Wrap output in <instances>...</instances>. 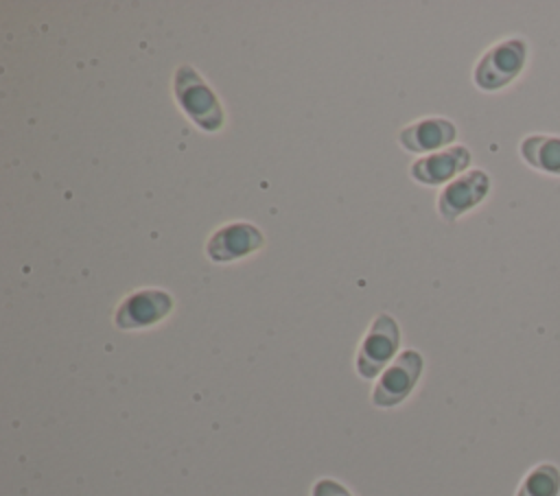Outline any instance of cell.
<instances>
[{
	"label": "cell",
	"instance_id": "5",
	"mask_svg": "<svg viewBox=\"0 0 560 496\" xmlns=\"http://www.w3.org/2000/svg\"><path fill=\"white\" fill-rule=\"evenodd\" d=\"M173 310V297L164 288L131 291L114 310L118 330H142L164 321Z\"/></svg>",
	"mask_w": 560,
	"mask_h": 496
},
{
	"label": "cell",
	"instance_id": "9",
	"mask_svg": "<svg viewBox=\"0 0 560 496\" xmlns=\"http://www.w3.org/2000/svg\"><path fill=\"white\" fill-rule=\"evenodd\" d=\"M455 135H457V129L451 120L440 116H429L402 127L398 131V142L411 153H427V151H435L451 144Z\"/></svg>",
	"mask_w": 560,
	"mask_h": 496
},
{
	"label": "cell",
	"instance_id": "10",
	"mask_svg": "<svg viewBox=\"0 0 560 496\" xmlns=\"http://www.w3.org/2000/svg\"><path fill=\"white\" fill-rule=\"evenodd\" d=\"M521 155L529 166L560 175V138L527 135L521 142Z\"/></svg>",
	"mask_w": 560,
	"mask_h": 496
},
{
	"label": "cell",
	"instance_id": "8",
	"mask_svg": "<svg viewBox=\"0 0 560 496\" xmlns=\"http://www.w3.org/2000/svg\"><path fill=\"white\" fill-rule=\"evenodd\" d=\"M468 164H470V151L466 146L457 144V146L418 157L411 164L409 173L418 184L440 186V184L453 179L464 168H468Z\"/></svg>",
	"mask_w": 560,
	"mask_h": 496
},
{
	"label": "cell",
	"instance_id": "1",
	"mask_svg": "<svg viewBox=\"0 0 560 496\" xmlns=\"http://www.w3.org/2000/svg\"><path fill=\"white\" fill-rule=\"evenodd\" d=\"M173 94L182 111L206 133H214L223 127V107L214 90L203 81V76L190 66H177L173 74Z\"/></svg>",
	"mask_w": 560,
	"mask_h": 496
},
{
	"label": "cell",
	"instance_id": "4",
	"mask_svg": "<svg viewBox=\"0 0 560 496\" xmlns=\"http://www.w3.org/2000/svg\"><path fill=\"white\" fill-rule=\"evenodd\" d=\"M525 55L527 46L518 37H510L494 44L490 50L483 52V57L475 66V85L486 92L505 87L523 70Z\"/></svg>",
	"mask_w": 560,
	"mask_h": 496
},
{
	"label": "cell",
	"instance_id": "12",
	"mask_svg": "<svg viewBox=\"0 0 560 496\" xmlns=\"http://www.w3.org/2000/svg\"><path fill=\"white\" fill-rule=\"evenodd\" d=\"M311 496H352V494L335 479H319L313 483Z\"/></svg>",
	"mask_w": 560,
	"mask_h": 496
},
{
	"label": "cell",
	"instance_id": "6",
	"mask_svg": "<svg viewBox=\"0 0 560 496\" xmlns=\"http://www.w3.org/2000/svg\"><path fill=\"white\" fill-rule=\"evenodd\" d=\"M262 245L265 236L256 225L247 221H232L210 234L206 243V256L212 262H234L258 251Z\"/></svg>",
	"mask_w": 560,
	"mask_h": 496
},
{
	"label": "cell",
	"instance_id": "2",
	"mask_svg": "<svg viewBox=\"0 0 560 496\" xmlns=\"http://www.w3.org/2000/svg\"><path fill=\"white\" fill-rule=\"evenodd\" d=\"M400 345V328L398 321L389 312H378L368 332L363 334L357 358H354V369L361 378H374L378 376L387 363L396 356Z\"/></svg>",
	"mask_w": 560,
	"mask_h": 496
},
{
	"label": "cell",
	"instance_id": "3",
	"mask_svg": "<svg viewBox=\"0 0 560 496\" xmlns=\"http://www.w3.org/2000/svg\"><path fill=\"white\" fill-rule=\"evenodd\" d=\"M424 358L416 350H402L381 374L372 389V404L376 409H392L409 398L416 382L420 380Z\"/></svg>",
	"mask_w": 560,
	"mask_h": 496
},
{
	"label": "cell",
	"instance_id": "11",
	"mask_svg": "<svg viewBox=\"0 0 560 496\" xmlns=\"http://www.w3.org/2000/svg\"><path fill=\"white\" fill-rule=\"evenodd\" d=\"M558 492H560L558 468L551 463H542L525 476L516 496H558Z\"/></svg>",
	"mask_w": 560,
	"mask_h": 496
},
{
	"label": "cell",
	"instance_id": "7",
	"mask_svg": "<svg viewBox=\"0 0 560 496\" xmlns=\"http://www.w3.org/2000/svg\"><path fill=\"white\" fill-rule=\"evenodd\" d=\"M490 190V177L483 170H468L446 184L438 197V210L444 221H455L466 210L479 205Z\"/></svg>",
	"mask_w": 560,
	"mask_h": 496
}]
</instances>
